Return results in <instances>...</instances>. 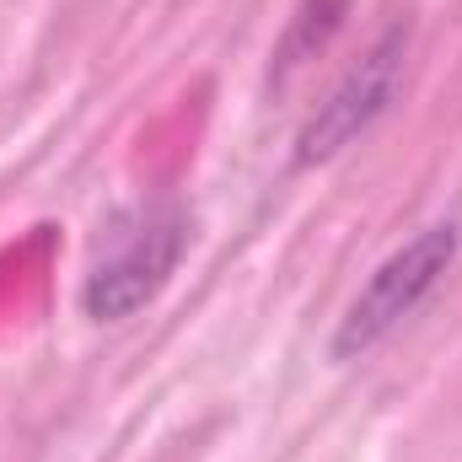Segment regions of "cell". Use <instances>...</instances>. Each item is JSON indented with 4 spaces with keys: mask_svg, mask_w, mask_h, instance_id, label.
Returning <instances> with one entry per match:
<instances>
[{
    "mask_svg": "<svg viewBox=\"0 0 462 462\" xmlns=\"http://www.w3.org/2000/svg\"><path fill=\"white\" fill-rule=\"evenodd\" d=\"M189 253V210L172 194H156L118 216L108 242L97 247L87 280H81V312L92 323H129L140 307L162 296L172 269Z\"/></svg>",
    "mask_w": 462,
    "mask_h": 462,
    "instance_id": "obj_1",
    "label": "cell"
},
{
    "mask_svg": "<svg viewBox=\"0 0 462 462\" xmlns=\"http://www.w3.org/2000/svg\"><path fill=\"white\" fill-rule=\"evenodd\" d=\"M457 253H462L457 221H430V226L414 231L409 242H398V247L365 274V285L349 296L328 355H334V360H360V355H371L403 318H414V312L430 301V291L452 274Z\"/></svg>",
    "mask_w": 462,
    "mask_h": 462,
    "instance_id": "obj_2",
    "label": "cell"
},
{
    "mask_svg": "<svg viewBox=\"0 0 462 462\" xmlns=\"http://www.w3.org/2000/svg\"><path fill=\"white\" fill-rule=\"evenodd\" d=\"M403 60H409V22H393L387 32H376V43L334 81V92L301 124L296 162L318 167V162H334L345 145H355L376 118L393 108V97L403 87Z\"/></svg>",
    "mask_w": 462,
    "mask_h": 462,
    "instance_id": "obj_3",
    "label": "cell"
},
{
    "mask_svg": "<svg viewBox=\"0 0 462 462\" xmlns=\"http://www.w3.org/2000/svg\"><path fill=\"white\" fill-rule=\"evenodd\" d=\"M345 16H349V0H301V5L291 11L285 32H280L274 81H285V76H296L301 65H312V60L334 43V32L345 27Z\"/></svg>",
    "mask_w": 462,
    "mask_h": 462,
    "instance_id": "obj_4",
    "label": "cell"
}]
</instances>
